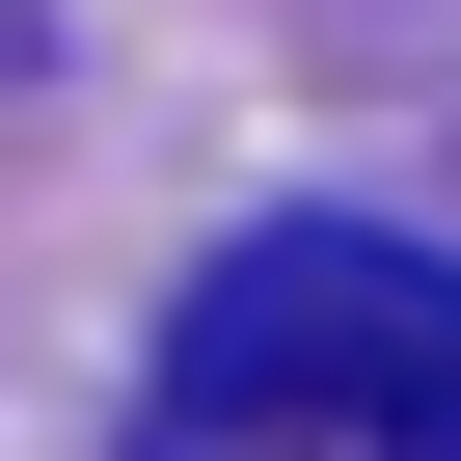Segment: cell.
I'll return each instance as SVG.
<instances>
[{"label":"cell","instance_id":"obj_1","mask_svg":"<svg viewBox=\"0 0 461 461\" xmlns=\"http://www.w3.org/2000/svg\"><path fill=\"white\" fill-rule=\"evenodd\" d=\"M163 407L190 434H326V461H461V272L380 245V217H272V245L190 272Z\"/></svg>","mask_w":461,"mask_h":461}]
</instances>
